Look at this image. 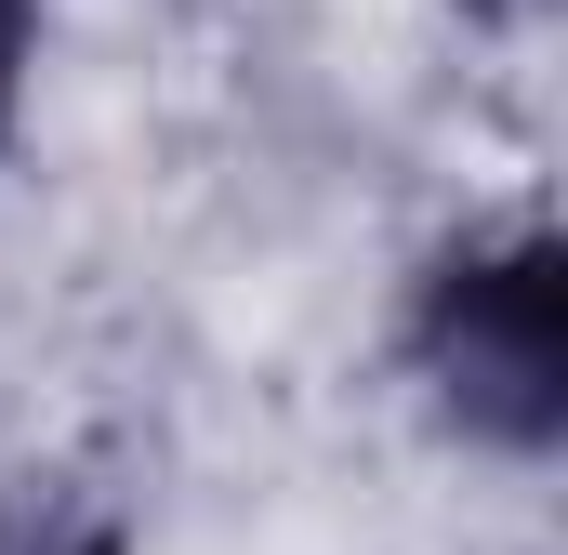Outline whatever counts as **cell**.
Listing matches in <instances>:
<instances>
[{
    "mask_svg": "<svg viewBox=\"0 0 568 555\" xmlns=\"http://www.w3.org/2000/svg\"><path fill=\"white\" fill-rule=\"evenodd\" d=\"M397 371L463 450L489 463H556L568 436V252L542 212L516 225H463L424 252L397 304Z\"/></svg>",
    "mask_w": 568,
    "mask_h": 555,
    "instance_id": "cell-1",
    "label": "cell"
},
{
    "mask_svg": "<svg viewBox=\"0 0 568 555\" xmlns=\"http://www.w3.org/2000/svg\"><path fill=\"white\" fill-rule=\"evenodd\" d=\"M27 80H40V0H0V145L27 120Z\"/></svg>",
    "mask_w": 568,
    "mask_h": 555,
    "instance_id": "cell-2",
    "label": "cell"
},
{
    "mask_svg": "<svg viewBox=\"0 0 568 555\" xmlns=\"http://www.w3.org/2000/svg\"><path fill=\"white\" fill-rule=\"evenodd\" d=\"M489 13H516V0H489Z\"/></svg>",
    "mask_w": 568,
    "mask_h": 555,
    "instance_id": "cell-3",
    "label": "cell"
}]
</instances>
